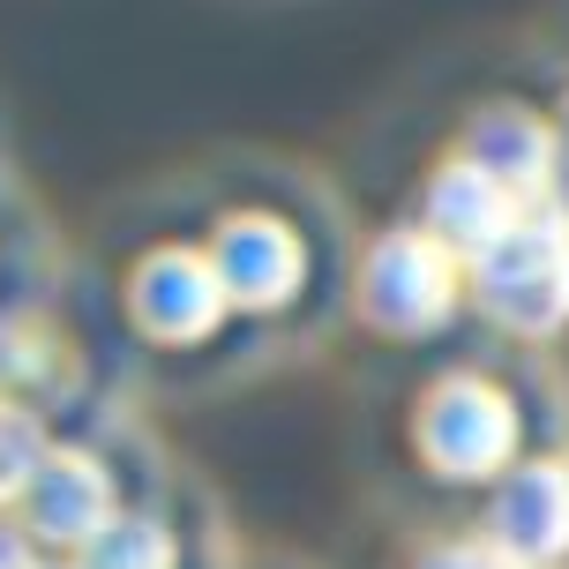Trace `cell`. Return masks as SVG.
<instances>
[{
    "mask_svg": "<svg viewBox=\"0 0 569 569\" xmlns=\"http://www.w3.org/2000/svg\"><path fill=\"white\" fill-rule=\"evenodd\" d=\"M472 284L495 322L555 330L569 315V226L547 210H517V226L487 256H472Z\"/></svg>",
    "mask_w": 569,
    "mask_h": 569,
    "instance_id": "obj_1",
    "label": "cell"
},
{
    "mask_svg": "<svg viewBox=\"0 0 569 569\" xmlns=\"http://www.w3.org/2000/svg\"><path fill=\"white\" fill-rule=\"evenodd\" d=\"M360 300H368V315L382 330H427V322H442L450 300H457V256L435 232H390L368 256Z\"/></svg>",
    "mask_w": 569,
    "mask_h": 569,
    "instance_id": "obj_2",
    "label": "cell"
},
{
    "mask_svg": "<svg viewBox=\"0 0 569 569\" xmlns=\"http://www.w3.org/2000/svg\"><path fill=\"white\" fill-rule=\"evenodd\" d=\"M420 442H427V457H435L442 472H457V480H480V472H495V465L510 457L517 412H510V398H502L495 382L457 375V382H442V390L427 398Z\"/></svg>",
    "mask_w": 569,
    "mask_h": 569,
    "instance_id": "obj_3",
    "label": "cell"
},
{
    "mask_svg": "<svg viewBox=\"0 0 569 569\" xmlns=\"http://www.w3.org/2000/svg\"><path fill=\"white\" fill-rule=\"evenodd\" d=\"M128 300H136V322L150 330V338H166V345L202 338V330L232 308L218 262H210V256H188V248H158V256H142L136 292H128Z\"/></svg>",
    "mask_w": 569,
    "mask_h": 569,
    "instance_id": "obj_4",
    "label": "cell"
},
{
    "mask_svg": "<svg viewBox=\"0 0 569 569\" xmlns=\"http://www.w3.org/2000/svg\"><path fill=\"white\" fill-rule=\"evenodd\" d=\"M23 517L38 540L90 547L113 525V480H106V465H90L83 450H53L38 465V480L23 487Z\"/></svg>",
    "mask_w": 569,
    "mask_h": 569,
    "instance_id": "obj_5",
    "label": "cell"
},
{
    "mask_svg": "<svg viewBox=\"0 0 569 569\" xmlns=\"http://www.w3.org/2000/svg\"><path fill=\"white\" fill-rule=\"evenodd\" d=\"M510 226H517V196L502 180H487L472 158H450V166L427 180V232L450 256H487Z\"/></svg>",
    "mask_w": 569,
    "mask_h": 569,
    "instance_id": "obj_6",
    "label": "cell"
},
{
    "mask_svg": "<svg viewBox=\"0 0 569 569\" xmlns=\"http://www.w3.org/2000/svg\"><path fill=\"white\" fill-rule=\"evenodd\" d=\"M210 262L240 308H278L284 292L300 284V240L278 226V218H226L218 240H210Z\"/></svg>",
    "mask_w": 569,
    "mask_h": 569,
    "instance_id": "obj_7",
    "label": "cell"
},
{
    "mask_svg": "<svg viewBox=\"0 0 569 569\" xmlns=\"http://www.w3.org/2000/svg\"><path fill=\"white\" fill-rule=\"evenodd\" d=\"M495 547L517 562H555L569 547V465H525L495 495Z\"/></svg>",
    "mask_w": 569,
    "mask_h": 569,
    "instance_id": "obj_8",
    "label": "cell"
},
{
    "mask_svg": "<svg viewBox=\"0 0 569 569\" xmlns=\"http://www.w3.org/2000/svg\"><path fill=\"white\" fill-rule=\"evenodd\" d=\"M465 158L525 202V196H540L547 172H555V136H547V120H532L525 106H487V113L472 120V136H465Z\"/></svg>",
    "mask_w": 569,
    "mask_h": 569,
    "instance_id": "obj_9",
    "label": "cell"
},
{
    "mask_svg": "<svg viewBox=\"0 0 569 569\" xmlns=\"http://www.w3.org/2000/svg\"><path fill=\"white\" fill-rule=\"evenodd\" d=\"M83 569H172V540L150 517H113V525L83 547Z\"/></svg>",
    "mask_w": 569,
    "mask_h": 569,
    "instance_id": "obj_10",
    "label": "cell"
},
{
    "mask_svg": "<svg viewBox=\"0 0 569 569\" xmlns=\"http://www.w3.org/2000/svg\"><path fill=\"white\" fill-rule=\"evenodd\" d=\"M46 457L53 450H46V435H38L30 412H0V495H23Z\"/></svg>",
    "mask_w": 569,
    "mask_h": 569,
    "instance_id": "obj_11",
    "label": "cell"
},
{
    "mask_svg": "<svg viewBox=\"0 0 569 569\" xmlns=\"http://www.w3.org/2000/svg\"><path fill=\"white\" fill-rule=\"evenodd\" d=\"M420 569H525L517 555H502L495 540H457V547H435Z\"/></svg>",
    "mask_w": 569,
    "mask_h": 569,
    "instance_id": "obj_12",
    "label": "cell"
},
{
    "mask_svg": "<svg viewBox=\"0 0 569 569\" xmlns=\"http://www.w3.org/2000/svg\"><path fill=\"white\" fill-rule=\"evenodd\" d=\"M0 569H38V555H30V540L16 525H0Z\"/></svg>",
    "mask_w": 569,
    "mask_h": 569,
    "instance_id": "obj_13",
    "label": "cell"
},
{
    "mask_svg": "<svg viewBox=\"0 0 569 569\" xmlns=\"http://www.w3.org/2000/svg\"><path fill=\"white\" fill-rule=\"evenodd\" d=\"M555 166L569 172V113H562V136H555Z\"/></svg>",
    "mask_w": 569,
    "mask_h": 569,
    "instance_id": "obj_14",
    "label": "cell"
}]
</instances>
